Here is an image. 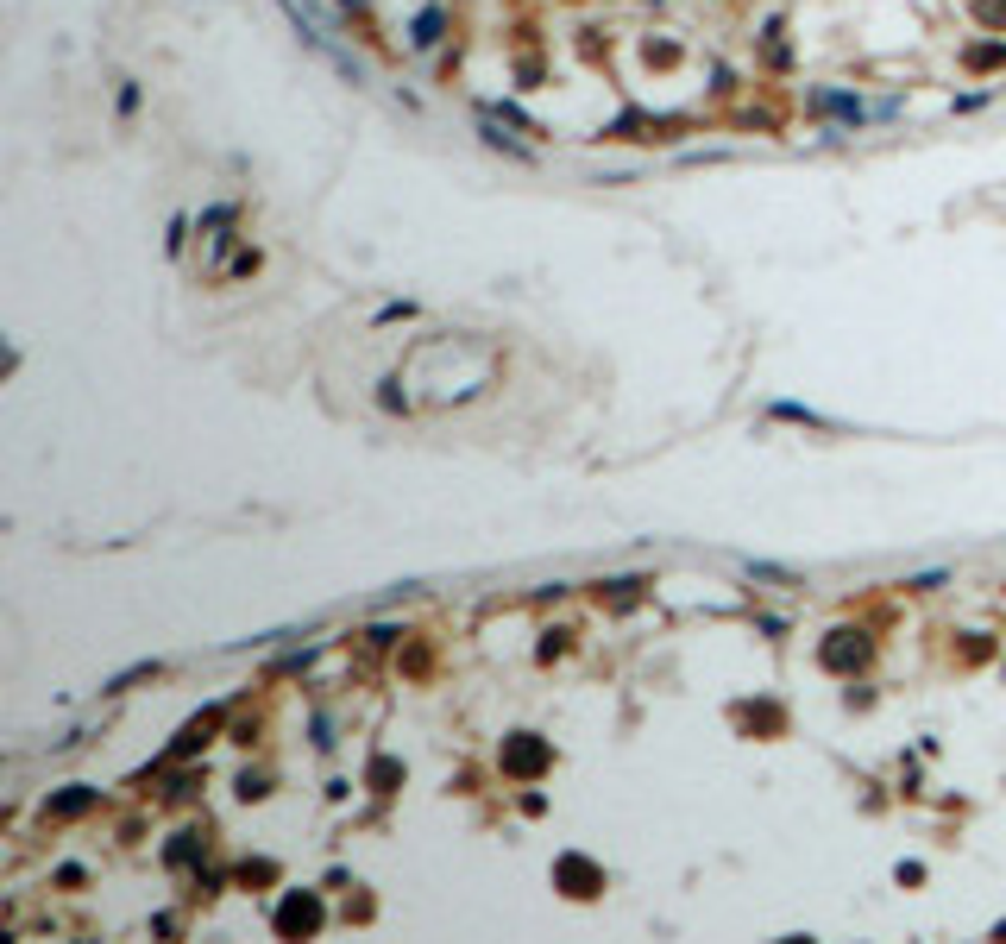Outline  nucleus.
Listing matches in <instances>:
<instances>
[{
  "instance_id": "obj_1",
  "label": "nucleus",
  "mask_w": 1006,
  "mask_h": 944,
  "mask_svg": "<svg viewBox=\"0 0 1006 944\" xmlns=\"http://www.w3.org/2000/svg\"><path fill=\"white\" fill-rule=\"evenodd\" d=\"M811 101H818L824 114H843V120H868V114H887V108H862L856 95H830V89H824V95H811Z\"/></svg>"
},
{
  "instance_id": "obj_2",
  "label": "nucleus",
  "mask_w": 1006,
  "mask_h": 944,
  "mask_svg": "<svg viewBox=\"0 0 1006 944\" xmlns=\"http://www.w3.org/2000/svg\"><path fill=\"white\" fill-rule=\"evenodd\" d=\"M767 415H780V422H805V428H837L830 415H818V409H805V404H773Z\"/></svg>"
},
{
  "instance_id": "obj_3",
  "label": "nucleus",
  "mask_w": 1006,
  "mask_h": 944,
  "mask_svg": "<svg viewBox=\"0 0 1006 944\" xmlns=\"http://www.w3.org/2000/svg\"><path fill=\"white\" fill-rule=\"evenodd\" d=\"M434 38H441V13H422L415 19V44H434Z\"/></svg>"
},
{
  "instance_id": "obj_4",
  "label": "nucleus",
  "mask_w": 1006,
  "mask_h": 944,
  "mask_svg": "<svg viewBox=\"0 0 1006 944\" xmlns=\"http://www.w3.org/2000/svg\"><path fill=\"white\" fill-rule=\"evenodd\" d=\"M340 6H359V0H340Z\"/></svg>"
}]
</instances>
